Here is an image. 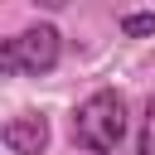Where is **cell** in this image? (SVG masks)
Segmentation results:
<instances>
[{"label":"cell","instance_id":"cell-1","mask_svg":"<svg viewBox=\"0 0 155 155\" xmlns=\"http://www.w3.org/2000/svg\"><path fill=\"white\" fill-rule=\"evenodd\" d=\"M126 136V102L116 92H92L73 116V140L92 155H111Z\"/></svg>","mask_w":155,"mask_h":155},{"label":"cell","instance_id":"cell-2","mask_svg":"<svg viewBox=\"0 0 155 155\" xmlns=\"http://www.w3.org/2000/svg\"><path fill=\"white\" fill-rule=\"evenodd\" d=\"M58 53H63L58 29H53V24H34V29H24V34H15V39L5 44L0 63H5L10 73H48V68L58 63Z\"/></svg>","mask_w":155,"mask_h":155},{"label":"cell","instance_id":"cell-3","mask_svg":"<svg viewBox=\"0 0 155 155\" xmlns=\"http://www.w3.org/2000/svg\"><path fill=\"white\" fill-rule=\"evenodd\" d=\"M5 145H10L15 155H44V145H48V121L34 116V111L15 116V121L5 126Z\"/></svg>","mask_w":155,"mask_h":155},{"label":"cell","instance_id":"cell-4","mask_svg":"<svg viewBox=\"0 0 155 155\" xmlns=\"http://www.w3.org/2000/svg\"><path fill=\"white\" fill-rule=\"evenodd\" d=\"M121 34H131V39L155 34V15H126V19H121Z\"/></svg>","mask_w":155,"mask_h":155},{"label":"cell","instance_id":"cell-5","mask_svg":"<svg viewBox=\"0 0 155 155\" xmlns=\"http://www.w3.org/2000/svg\"><path fill=\"white\" fill-rule=\"evenodd\" d=\"M140 155H155V97L145 107V126H140Z\"/></svg>","mask_w":155,"mask_h":155},{"label":"cell","instance_id":"cell-6","mask_svg":"<svg viewBox=\"0 0 155 155\" xmlns=\"http://www.w3.org/2000/svg\"><path fill=\"white\" fill-rule=\"evenodd\" d=\"M39 5H48V10H58V5H63V0H39Z\"/></svg>","mask_w":155,"mask_h":155}]
</instances>
